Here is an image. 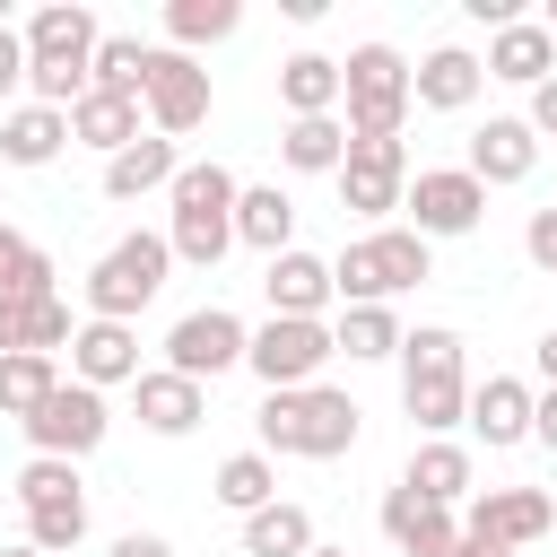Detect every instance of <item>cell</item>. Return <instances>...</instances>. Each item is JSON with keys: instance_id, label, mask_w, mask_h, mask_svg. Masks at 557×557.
<instances>
[{"instance_id": "obj_44", "label": "cell", "mask_w": 557, "mask_h": 557, "mask_svg": "<svg viewBox=\"0 0 557 557\" xmlns=\"http://www.w3.org/2000/svg\"><path fill=\"white\" fill-rule=\"evenodd\" d=\"M531 366H540V383L557 392V331H540V348H531Z\"/></svg>"}, {"instance_id": "obj_13", "label": "cell", "mask_w": 557, "mask_h": 557, "mask_svg": "<svg viewBox=\"0 0 557 557\" xmlns=\"http://www.w3.org/2000/svg\"><path fill=\"white\" fill-rule=\"evenodd\" d=\"M400 191H409V148H400V139H348V157H339V200H348L357 218H383V209H400Z\"/></svg>"}, {"instance_id": "obj_32", "label": "cell", "mask_w": 557, "mask_h": 557, "mask_svg": "<svg viewBox=\"0 0 557 557\" xmlns=\"http://www.w3.org/2000/svg\"><path fill=\"white\" fill-rule=\"evenodd\" d=\"M331 348H348V357H400V313L392 305H339V322H331Z\"/></svg>"}, {"instance_id": "obj_11", "label": "cell", "mask_w": 557, "mask_h": 557, "mask_svg": "<svg viewBox=\"0 0 557 557\" xmlns=\"http://www.w3.org/2000/svg\"><path fill=\"white\" fill-rule=\"evenodd\" d=\"M244 322L226 313V305H200V313H183L174 331H165V374H183V383H209V374H226V366H244Z\"/></svg>"}, {"instance_id": "obj_20", "label": "cell", "mask_w": 557, "mask_h": 557, "mask_svg": "<svg viewBox=\"0 0 557 557\" xmlns=\"http://www.w3.org/2000/svg\"><path fill=\"white\" fill-rule=\"evenodd\" d=\"M383 531H392L400 557H453V540H461L453 505H426V496H409V487H383Z\"/></svg>"}, {"instance_id": "obj_4", "label": "cell", "mask_w": 557, "mask_h": 557, "mask_svg": "<svg viewBox=\"0 0 557 557\" xmlns=\"http://www.w3.org/2000/svg\"><path fill=\"white\" fill-rule=\"evenodd\" d=\"M418 278H435V252H426L409 226H374V235H357V244L331 261V296H339V305H392V296H409Z\"/></svg>"}, {"instance_id": "obj_22", "label": "cell", "mask_w": 557, "mask_h": 557, "mask_svg": "<svg viewBox=\"0 0 557 557\" xmlns=\"http://www.w3.org/2000/svg\"><path fill=\"white\" fill-rule=\"evenodd\" d=\"M183 174V157H174V139H157V131H139L122 157H104V200H148V191H165Z\"/></svg>"}, {"instance_id": "obj_29", "label": "cell", "mask_w": 557, "mask_h": 557, "mask_svg": "<svg viewBox=\"0 0 557 557\" xmlns=\"http://www.w3.org/2000/svg\"><path fill=\"white\" fill-rule=\"evenodd\" d=\"M70 139H87V148L122 157V148L139 139V104H131V96H96V87H87V96L70 104Z\"/></svg>"}, {"instance_id": "obj_49", "label": "cell", "mask_w": 557, "mask_h": 557, "mask_svg": "<svg viewBox=\"0 0 557 557\" xmlns=\"http://www.w3.org/2000/svg\"><path fill=\"white\" fill-rule=\"evenodd\" d=\"M305 557H348V548H322V540H313V548H305Z\"/></svg>"}, {"instance_id": "obj_21", "label": "cell", "mask_w": 557, "mask_h": 557, "mask_svg": "<svg viewBox=\"0 0 557 557\" xmlns=\"http://www.w3.org/2000/svg\"><path fill=\"white\" fill-rule=\"evenodd\" d=\"M479 70H487V78H513V87H540V78H557V44H548L540 17H513V26L487 35V61H479Z\"/></svg>"}, {"instance_id": "obj_34", "label": "cell", "mask_w": 557, "mask_h": 557, "mask_svg": "<svg viewBox=\"0 0 557 557\" xmlns=\"http://www.w3.org/2000/svg\"><path fill=\"white\" fill-rule=\"evenodd\" d=\"M52 383H61V357H26V348H17V357H0V418H17V426H26V418L44 409V392H52Z\"/></svg>"}, {"instance_id": "obj_31", "label": "cell", "mask_w": 557, "mask_h": 557, "mask_svg": "<svg viewBox=\"0 0 557 557\" xmlns=\"http://www.w3.org/2000/svg\"><path fill=\"white\" fill-rule=\"evenodd\" d=\"M313 548V513L305 505H261V513H244V557H305Z\"/></svg>"}, {"instance_id": "obj_3", "label": "cell", "mask_w": 557, "mask_h": 557, "mask_svg": "<svg viewBox=\"0 0 557 557\" xmlns=\"http://www.w3.org/2000/svg\"><path fill=\"white\" fill-rule=\"evenodd\" d=\"M235 174L209 157V165H183L174 183H165V200H174V226H165V244H174V261H191V270H218L226 261V244H235Z\"/></svg>"}, {"instance_id": "obj_43", "label": "cell", "mask_w": 557, "mask_h": 557, "mask_svg": "<svg viewBox=\"0 0 557 557\" xmlns=\"http://www.w3.org/2000/svg\"><path fill=\"white\" fill-rule=\"evenodd\" d=\"M104 557H174V548H165V540H157V531H122V540H113V548H104Z\"/></svg>"}, {"instance_id": "obj_36", "label": "cell", "mask_w": 557, "mask_h": 557, "mask_svg": "<svg viewBox=\"0 0 557 557\" xmlns=\"http://www.w3.org/2000/svg\"><path fill=\"white\" fill-rule=\"evenodd\" d=\"M78 540H87V496H61V505H35V513H26V548L70 557Z\"/></svg>"}, {"instance_id": "obj_8", "label": "cell", "mask_w": 557, "mask_h": 557, "mask_svg": "<svg viewBox=\"0 0 557 557\" xmlns=\"http://www.w3.org/2000/svg\"><path fill=\"white\" fill-rule=\"evenodd\" d=\"M400 209H409V235H418V244H444V235H470V226L487 218V191H479L461 165H418L409 191H400Z\"/></svg>"}, {"instance_id": "obj_40", "label": "cell", "mask_w": 557, "mask_h": 557, "mask_svg": "<svg viewBox=\"0 0 557 557\" xmlns=\"http://www.w3.org/2000/svg\"><path fill=\"white\" fill-rule=\"evenodd\" d=\"M17 87H26V35L0 26V96H17Z\"/></svg>"}, {"instance_id": "obj_5", "label": "cell", "mask_w": 557, "mask_h": 557, "mask_svg": "<svg viewBox=\"0 0 557 557\" xmlns=\"http://www.w3.org/2000/svg\"><path fill=\"white\" fill-rule=\"evenodd\" d=\"M339 131L348 139H400V122H409V61L392 52V44H357L348 61H339Z\"/></svg>"}, {"instance_id": "obj_2", "label": "cell", "mask_w": 557, "mask_h": 557, "mask_svg": "<svg viewBox=\"0 0 557 557\" xmlns=\"http://www.w3.org/2000/svg\"><path fill=\"white\" fill-rule=\"evenodd\" d=\"M400 409L426 426V435H453L461 409H470V366H461V331L426 322V331H400Z\"/></svg>"}, {"instance_id": "obj_39", "label": "cell", "mask_w": 557, "mask_h": 557, "mask_svg": "<svg viewBox=\"0 0 557 557\" xmlns=\"http://www.w3.org/2000/svg\"><path fill=\"white\" fill-rule=\"evenodd\" d=\"M522 261L557 278V209H531V226H522Z\"/></svg>"}, {"instance_id": "obj_30", "label": "cell", "mask_w": 557, "mask_h": 557, "mask_svg": "<svg viewBox=\"0 0 557 557\" xmlns=\"http://www.w3.org/2000/svg\"><path fill=\"white\" fill-rule=\"evenodd\" d=\"M218 505L226 513H261V505H278V461L252 444V453H226L218 461Z\"/></svg>"}, {"instance_id": "obj_9", "label": "cell", "mask_w": 557, "mask_h": 557, "mask_svg": "<svg viewBox=\"0 0 557 557\" xmlns=\"http://www.w3.org/2000/svg\"><path fill=\"white\" fill-rule=\"evenodd\" d=\"M331 357H339V348H331V322H278V313H270V322L244 339V366H252L270 392H305Z\"/></svg>"}, {"instance_id": "obj_16", "label": "cell", "mask_w": 557, "mask_h": 557, "mask_svg": "<svg viewBox=\"0 0 557 557\" xmlns=\"http://www.w3.org/2000/svg\"><path fill=\"white\" fill-rule=\"evenodd\" d=\"M261 296H270V313H278V322H322V305H331V261L287 244V252H270Z\"/></svg>"}, {"instance_id": "obj_12", "label": "cell", "mask_w": 557, "mask_h": 557, "mask_svg": "<svg viewBox=\"0 0 557 557\" xmlns=\"http://www.w3.org/2000/svg\"><path fill=\"white\" fill-rule=\"evenodd\" d=\"M461 531H479V540H496V548H531V540L557 531V496H548V487H470Z\"/></svg>"}, {"instance_id": "obj_25", "label": "cell", "mask_w": 557, "mask_h": 557, "mask_svg": "<svg viewBox=\"0 0 557 557\" xmlns=\"http://www.w3.org/2000/svg\"><path fill=\"white\" fill-rule=\"evenodd\" d=\"M278 104H287V122H322V113H339V61H331V52H296V61H278Z\"/></svg>"}, {"instance_id": "obj_41", "label": "cell", "mask_w": 557, "mask_h": 557, "mask_svg": "<svg viewBox=\"0 0 557 557\" xmlns=\"http://www.w3.org/2000/svg\"><path fill=\"white\" fill-rule=\"evenodd\" d=\"M531 444L557 453V392H531Z\"/></svg>"}, {"instance_id": "obj_38", "label": "cell", "mask_w": 557, "mask_h": 557, "mask_svg": "<svg viewBox=\"0 0 557 557\" xmlns=\"http://www.w3.org/2000/svg\"><path fill=\"white\" fill-rule=\"evenodd\" d=\"M61 496H87V487H78V461H44V453H35V461L17 470V505L35 513V505H61Z\"/></svg>"}, {"instance_id": "obj_23", "label": "cell", "mask_w": 557, "mask_h": 557, "mask_svg": "<svg viewBox=\"0 0 557 557\" xmlns=\"http://www.w3.org/2000/svg\"><path fill=\"white\" fill-rule=\"evenodd\" d=\"M131 392H139V426H148V435H191V426L209 418V383H183V374H165V366L139 374Z\"/></svg>"}, {"instance_id": "obj_15", "label": "cell", "mask_w": 557, "mask_h": 557, "mask_svg": "<svg viewBox=\"0 0 557 557\" xmlns=\"http://www.w3.org/2000/svg\"><path fill=\"white\" fill-rule=\"evenodd\" d=\"M96 9H78V0H52V9H35L26 17V70H87V52H96Z\"/></svg>"}, {"instance_id": "obj_47", "label": "cell", "mask_w": 557, "mask_h": 557, "mask_svg": "<svg viewBox=\"0 0 557 557\" xmlns=\"http://www.w3.org/2000/svg\"><path fill=\"white\" fill-rule=\"evenodd\" d=\"M540 26H548V44H557V0H548V17H540Z\"/></svg>"}, {"instance_id": "obj_48", "label": "cell", "mask_w": 557, "mask_h": 557, "mask_svg": "<svg viewBox=\"0 0 557 557\" xmlns=\"http://www.w3.org/2000/svg\"><path fill=\"white\" fill-rule=\"evenodd\" d=\"M0 557H44V548H26V540H17V548H0Z\"/></svg>"}, {"instance_id": "obj_45", "label": "cell", "mask_w": 557, "mask_h": 557, "mask_svg": "<svg viewBox=\"0 0 557 557\" xmlns=\"http://www.w3.org/2000/svg\"><path fill=\"white\" fill-rule=\"evenodd\" d=\"M453 557H513V548H496V540H479V531H461V540H453Z\"/></svg>"}, {"instance_id": "obj_24", "label": "cell", "mask_w": 557, "mask_h": 557, "mask_svg": "<svg viewBox=\"0 0 557 557\" xmlns=\"http://www.w3.org/2000/svg\"><path fill=\"white\" fill-rule=\"evenodd\" d=\"M470 453L453 444V435H426L418 453H409V470H400V487L409 496H426V505H470Z\"/></svg>"}, {"instance_id": "obj_46", "label": "cell", "mask_w": 557, "mask_h": 557, "mask_svg": "<svg viewBox=\"0 0 557 557\" xmlns=\"http://www.w3.org/2000/svg\"><path fill=\"white\" fill-rule=\"evenodd\" d=\"M9 252H17V226H0V270H9Z\"/></svg>"}, {"instance_id": "obj_33", "label": "cell", "mask_w": 557, "mask_h": 557, "mask_svg": "<svg viewBox=\"0 0 557 557\" xmlns=\"http://www.w3.org/2000/svg\"><path fill=\"white\" fill-rule=\"evenodd\" d=\"M235 26H244V9H235V0H165V35H174V52L226 44Z\"/></svg>"}, {"instance_id": "obj_35", "label": "cell", "mask_w": 557, "mask_h": 557, "mask_svg": "<svg viewBox=\"0 0 557 557\" xmlns=\"http://www.w3.org/2000/svg\"><path fill=\"white\" fill-rule=\"evenodd\" d=\"M278 157H287L296 174H339V157H348V131H339V113H322V122H287Z\"/></svg>"}, {"instance_id": "obj_1", "label": "cell", "mask_w": 557, "mask_h": 557, "mask_svg": "<svg viewBox=\"0 0 557 557\" xmlns=\"http://www.w3.org/2000/svg\"><path fill=\"white\" fill-rule=\"evenodd\" d=\"M357 426H366V409L348 400V392H331V383H305V392H270L261 400V453L278 461H339L348 444H357Z\"/></svg>"}, {"instance_id": "obj_42", "label": "cell", "mask_w": 557, "mask_h": 557, "mask_svg": "<svg viewBox=\"0 0 557 557\" xmlns=\"http://www.w3.org/2000/svg\"><path fill=\"white\" fill-rule=\"evenodd\" d=\"M522 122H531L540 139H557V78H540V87H531V113H522Z\"/></svg>"}, {"instance_id": "obj_18", "label": "cell", "mask_w": 557, "mask_h": 557, "mask_svg": "<svg viewBox=\"0 0 557 557\" xmlns=\"http://www.w3.org/2000/svg\"><path fill=\"white\" fill-rule=\"evenodd\" d=\"M479 87H487V70H479V52H461V44H435V52L409 70V104H426V113H470Z\"/></svg>"}, {"instance_id": "obj_27", "label": "cell", "mask_w": 557, "mask_h": 557, "mask_svg": "<svg viewBox=\"0 0 557 557\" xmlns=\"http://www.w3.org/2000/svg\"><path fill=\"white\" fill-rule=\"evenodd\" d=\"M287 235H296V200H287L278 183L235 191V244H252V252H287Z\"/></svg>"}, {"instance_id": "obj_19", "label": "cell", "mask_w": 557, "mask_h": 557, "mask_svg": "<svg viewBox=\"0 0 557 557\" xmlns=\"http://www.w3.org/2000/svg\"><path fill=\"white\" fill-rule=\"evenodd\" d=\"M461 426H479V435H487V453L531 444V383H522V374H487V383H470Z\"/></svg>"}, {"instance_id": "obj_28", "label": "cell", "mask_w": 557, "mask_h": 557, "mask_svg": "<svg viewBox=\"0 0 557 557\" xmlns=\"http://www.w3.org/2000/svg\"><path fill=\"white\" fill-rule=\"evenodd\" d=\"M148 52H157V44H139V35H96V52H87V87L139 104V87H148Z\"/></svg>"}, {"instance_id": "obj_6", "label": "cell", "mask_w": 557, "mask_h": 557, "mask_svg": "<svg viewBox=\"0 0 557 557\" xmlns=\"http://www.w3.org/2000/svg\"><path fill=\"white\" fill-rule=\"evenodd\" d=\"M165 270H174V244L148 235V226H131V235L87 270V322H131V313H148L157 287H165Z\"/></svg>"}, {"instance_id": "obj_10", "label": "cell", "mask_w": 557, "mask_h": 557, "mask_svg": "<svg viewBox=\"0 0 557 557\" xmlns=\"http://www.w3.org/2000/svg\"><path fill=\"white\" fill-rule=\"evenodd\" d=\"M139 113L157 122V139H183V131H200V122H209V70H200L191 52H174V44H157V52H148Z\"/></svg>"}, {"instance_id": "obj_37", "label": "cell", "mask_w": 557, "mask_h": 557, "mask_svg": "<svg viewBox=\"0 0 557 557\" xmlns=\"http://www.w3.org/2000/svg\"><path fill=\"white\" fill-rule=\"evenodd\" d=\"M0 296H9V305H35V296H61V287H52V252L17 235V252H9V270H0Z\"/></svg>"}, {"instance_id": "obj_7", "label": "cell", "mask_w": 557, "mask_h": 557, "mask_svg": "<svg viewBox=\"0 0 557 557\" xmlns=\"http://www.w3.org/2000/svg\"><path fill=\"white\" fill-rule=\"evenodd\" d=\"M104 426H113V409H104V392H87V383H52L44 392V409L26 418V444L44 453V461H87L96 444H104Z\"/></svg>"}, {"instance_id": "obj_26", "label": "cell", "mask_w": 557, "mask_h": 557, "mask_svg": "<svg viewBox=\"0 0 557 557\" xmlns=\"http://www.w3.org/2000/svg\"><path fill=\"white\" fill-rule=\"evenodd\" d=\"M70 148V113H52V104H17V113H0V157L9 165H52Z\"/></svg>"}, {"instance_id": "obj_17", "label": "cell", "mask_w": 557, "mask_h": 557, "mask_svg": "<svg viewBox=\"0 0 557 557\" xmlns=\"http://www.w3.org/2000/svg\"><path fill=\"white\" fill-rule=\"evenodd\" d=\"M70 383H87V392L139 383V331L131 322H78L70 331Z\"/></svg>"}, {"instance_id": "obj_14", "label": "cell", "mask_w": 557, "mask_h": 557, "mask_svg": "<svg viewBox=\"0 0 557 557\" xmlns=\"http://www.w3.org/2000/svg\"><path fill=\"white\" fill-rule=\"evenodd\" d=\"M531 165H540V131H531L522 113H487V122L470 131L461 174H470L479 191H496V183H531Z\"/></svg>"}]
</instances>
